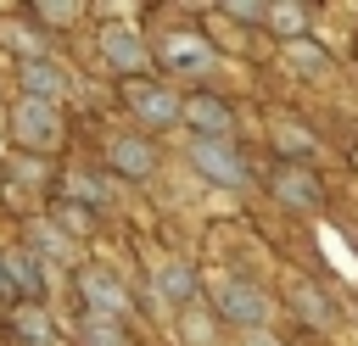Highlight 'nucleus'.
<instances>
[{
	"label": "nucleus",
	"instance_id": "1",
	"mask_svg": "<svg viewBox=\"0 0 358 346\" xmlns=\"http://www.w3.org/2000/svg\"><path fill=\"white\" fill-rule=\"evenodd\" d=\"M190 162H196L213 184H246V162H241L224 140H196V145H190Z\"/></svg>",
	"mask_w": 358,
	"mask_h": 346
},
{
	"label": "nucleus",
	"instance_id": "2",
	"mask_svg": "<svg viewBox=\"0 0 358 346\" xmlns=\"http://www.w3.org/2000/svg\"><path fill=\"white\" fill-rule=\"evenodd\" d=\"M218 301H224V318H235V324H263L268 318L263 290H252L241 279H218Z\"/></svg>",
	"mask_w": 358,
	"mask_h": 346
},
{
	"label": "nucleus",
	"instance_id": "3",
	"mask_svg": "<svg viewBox=\"0 0 358 346\" xmlns=\"http://www.w3.org/2000/svg\"><path fill=\"white\" fill-rule=\"evenodd\" d=\"M17 134H22L28 145H56V140H62V117H56V106H45V100H22V106H17Z\"/></svg>",
	"mask_w": 358,
	"mask_h": 346
},
{
	"label": "nucleus",
	"instance_id": "4",
	"mask_svg": "<svg viewBox=\"0 0 358 346\" xmlns=\"http://www.w3.org/2000/svg\"><path fill=\"white\" fill-rule=\"evenodd\" d=\"M78 290H84V301L101 313V318H117L123 307H129V296H123V285L112 279V273H101V268H84L78 273Z\"/></svg>",
	"mask_w": 358,
	"mask_h": 346
},
{
	"label": "nucleus",
	"instance_id": "5",
	"mask_svg": "<svg viewBox=\"0 0 358 346\" xmlns=\"http://www.w3.org/2000/svg\"><path fill=\"white\" fill-rule=\"evenodd\" d=\"M129 106H134V112H140L145 123H157V128L179 117V100H173V95L162 89V84H129Z\"/></svg>",
	"mask_w": 358,
	"mask_h": 346
},
{
	"label": "nucleus",
	"instance_id": "6",
	"mask_svg": "<svg viewBox=\"0 0 358 346\" xmlns=\"http://www.w3.org/2000/svg\"><path fill=\"white\" fill-rule=\"evenodd\" d=\"M162 61L179 67V73H201V67H213V50H207L196 33H168V39H162Z\"/></svg>",
	"mask_w": 358,
	"mask_h": 346
},
{
	"label": "nucleus",
	"instance_id": "7",
	"mask_svg": "<svg viewBox=\"0 0 358 346\" xmlns=\"http://www.w3.org/2000/svg\"><path fill=\"white\" fill-rule=\"evenodd\" d=\"M274 195H280V201H291V206H302V212H313V206H319V184H313L302 167H280V173H274Z\"/></svg>",
	"mask_w": 358,
	"mask_h": 346
},
{
	"label": "nucleus",
	"instance_id": "8",
	"mask_svg": "<svg viewBox=\"0 0 358 346\" xmlns=\"http://www.w3.org/2000/svg\"><path fill=\"white\" fill-rule=\"evenodd\" d=\"M179 117H190L196 128H207V140H224V134H229V112H224L213 95H196V100H185V106H179Z\"/></svg>",
	"mask_w": 358,
	"mask_h": 346
},
{
	"label": "nucleus",
	"instance_id": "9",
	"mask_svg": "<svg viewBox=\"0 0 358 346\" xmlns=\"http://www.w3.org/2000/svg\"><path fill=\"white\" fill-rule=\"evenodd\" d=\"M112 162H117L123 173H134V179H145V173L157 167L151 145H140V140H117V145H112Z\"/></svg>",
	"mask_w": 358,
	"mask_h": 346
},
{
	"label": "nucleus",
	"instance_id": "10",
	"mask_svg": "<svg viewBox=\"0 0 358 346\" xmlns=\"http://www.w3.org/2000/svg\"><path fill=\"white\" fill-rule=\"evenodd\" d=\"M157 290H162L168 301H190V296H196V273H190L185 262H162V273H157Z\"/></svg>",
	"mask_w": 358,
	"mask_h": 346
},
{
	"label": "nucleus",
	"instance_id": "11",
	"mask_svg": "<svg viewBox=\"0 0 358 346\" xmlns=\"http://www.w3.org/2000/svg\"><path fill=\"white\" fill-rule=\"evenodd\" d=\"M106 56H112L117 67H129V73L145 61V50H140V39H134L129 28H112V33H106Z\"/></svg>",
	"mask_w": 358,
	"mask_h": 346
},
{
	"label": "nucleus",
	"instance_id": "12",
	"mask_svg": "<svg viewBox=\"0 0 358 346\" xmlns=\"http://www.w3.org/2000/svg\"><path fill=\"white\" fill-rule=\"evenodd\" d=\"M28 84H34V95H62V89H67V73H62V67L34 61V67H28Z\"/></svg>",
	"mask_w": 358,
	"mask_h": 346
},
{
	"label": "nucleus",
	"instance_id": "13",
	"mask_svg": "<svg viewBox=\"0 0 358 346\" xmlns=\"http://www.w3.org/2000/svg\"><path fill=\"white\" fill-rule=\"evenodd\" d=\"M291 296L302 301V313H308L313 324H330V307H324V296H319L313 285H291Z\"/></svg>",
	"mask_w": 358,
	"mask_h": 346
},
{
	"label": "nucleus",
	"instance_id": "14",
	"mask_svg": "<svg viewBox=\"0 0 358 346\" xmlns=\"http://www.w3.org/2000/svg\"><path fill=\"white\" fill-rule=\"evenodd\" d=\"M84 340H90V346H123L117 324H106V318H90V324H84Z\"/></svg>",
	"mask_w": 358,
	"mask_h": 346
},
{
	"label": "nucleus",
	"instance_id": "15",
	"mask_svg": "<svg viewBox=\"0 0 358 346\" xmlns=\"http://www.w3.org/2000/svg\"><path fill=\"white\" fill-rule=\"evenodd\" d=\"M22 335H28V340H39V346H56V329H50L39 313H22Z\"/></svg>",
	"mask_w": 358,
	"mask_h": 346
},
{
	"label": "nucleus",
	"instance_id": "16",
	"mask_svg": "<svg viewBox=\"0 0 358 346\" xmlns=\"http://www.w3.org/2000/svg\"><path fill=\"white\" fill-rule=\"evenodd\" d=\"M268 22H274L280 33H296V28H302V11H296V6H274V11H268Z\"/></svg>",
	"mask_w": 358,
	"mask_h": 346
},
{
	"label": "nucleus",
	"instance_id": "17",
	"mask_svg": "<svg viewBox=\"0 0 358 346\" xmlns=\"http://www.w3.org/2000/svg\"><path fill=\"white\" fill-rule=\"evenodd\" d=\"M274 140H280L285 151H313V140H308V134H302L296 123H280V134H274Z\"/></svg>",
	"mask_w": 358,
	"mask_h": 346
},
{
	"label": "nucleus",
	"instance_id": "18",
	"mask_svg": "<svg viewBox=\"0 0 358 346\" xmlns=\"http://www.w3.org/2000/svg\"><path fill=\"white\" fill-rule=\"evenodd\" d=\"M291 61H296V67H324L319 50H308V45H291Z\"/></svg>",
	"mask_w": 358,
	"mask_h": 346
},
{
	"label": "nucleus",
	"instance_id": "19",
	"mask_svg": "<svg viewBox=\"0 0 358 346\" xmlns=\"http://www.w3.org/2000/svg\"><path fill=\"white\" fill-rule=\"evenodd\" d=\"M11 273H17V279H22V285H28V290H34V285H39V279H34V268H28V257H11Z\"/></svg>",
	"mask_w": 358,
	"mask_h": 346
},
{
	"label": "nucleus",
	"instance_id": "20",
	"mask_svg": "<svg viewBox=\"0 0 358 346\" xmlns=\"http://www.w3.org/2000/svg\"><path fill=\"white\" fill-rule=\"evenodd\" d=\"M62 223H67V229H90V218H84L78 206H62Z\"/></svg>",
	"mask_w": 358,
	"mask_h": 346
},
{
	"label": "nucleus",
	"instance_id": "21",
	"mask_svg": "<svg viewBox=\"0 0 358 346\" xmlns=\"http://www.w3.org/2000/svg\"><path fill=\"white\" fill-rule=\"evenodd\" d=\"M246 346H280V340H268V335H252V340H246Z\"/></svg>",
	"mask_w": 358,
	"mask_h": 346
}]
</instances>
